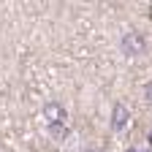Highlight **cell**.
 I'll return each instance as SVG.
<instances>
[{"label":"cell","mask_w":152,"mask_h":152,"mask_svg":"<svg viewBox=\"0 0 152 152\" xmlns=\"http://www.w3.org/2000/svg\"><path fill=\"white\" fill-rule=\"evenodd\" d=\"M44 120H46L49 125H60V122H65V111H63V106L46 103V106H44Z\"/></svg>","instance_id":"obj_1"},{"label":"cell","mask_w":152,"mask_h":152,"mask_svg":"<svg viewBox=\"0 0 152 152\" xmlns=\"http://www.w3.org/2000/svg\"><path fill=\"white\" fill-rule=\"evenodd\" d=\"M128 120H130V114H128V109L122 106V103H117V106H114V130H122L125 125H128Z\"/></svg>","instance_id":"obj_2"},{"label":"cell","mask_w":152,"mask_h":152,"mask_svg":"<svg viewBox=\"0 0 152 152\" xmlns=\"http://www.w3.org/2000/svg\"><path fill=\"white\" fill-rule=\"evenodd\" d=\"M147 98H149V103H152V82L147 84Z\"/></svg>","instance_id":"obj_3"},{"label":"cell","mask_w":152,"mask_h":152,"mask_svg":"<svg viewBox=\"0 0 152 152\" xmlns=\"http://www.w3.org/2000/svg\"><path fill=\"white\" fill-rule=\"evenodd\" d=\"M0 152H11V149H8V147H6V144H0Z\"/></svg>","instance_id":"obj_4"},{"label":"cell","mask_w":152,"mask_h":152,"mask_svg":"<svg viewBox=\"0 0 152 152\" xmlns=\"http://www.w3.org/2000/svg\"><path fill=\"white\" fill-rule=\"evenodd\" d=\"M90 152H106V149H90Z\"/></svg>","instance_id":"obj_5"},{"label":"cell","mask_w":152,"mask_h":152,"mask_svg":"<svg viewBox=\"0 0 152 152\" xmlns=\"http://www.w3.org/2000/svg\"><path fill=\"white\" fill-rule=\"evenodd\" d=\"M128 152H139V149H128Z\"/></svg>","instance_id":"obj_6"}]
</instances>
